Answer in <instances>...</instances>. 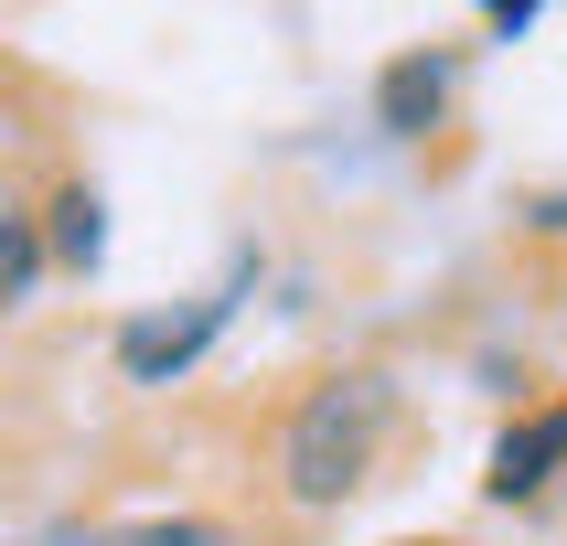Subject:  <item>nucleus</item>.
<instances>
[{
	"mask_svg": "<svg viewBox=\"0 0 567 546\" xmlns=\"http://www.w3.org/2000/svg\"><path fill=\"white\" fill-rule=\"evenodd\" d=\"M118 546H128V536H118Z\"/></svg>",
	"mask_w": 567,
	"mask_h": 546,
	"instance_id": "nucleus-8",
	"label": "nucleus"
},
{
	"mask_svg": "<svg viewBox=\"0 0 567 546\" xmlns=\"http://www.w3.org/2000/svg\"><path fill=\"white\" fill-rule=\"evenodd\" d=\"M450 107V54H396L385 64V86H375V119L396 128V140H417V128Z\"/></svg>",
	"mask_w": 567,
	"mask_h": 546,
	"instance_id": "nucleus-4",
	"label": "nucleus"
},
{
	"mask_svg": "<svg viewBox=\"0 0 567 546\" xmlns=\"http://www.w3.org/2000/svg\"><path fill=\"white\" fill-rule=\"evenodd\" d=\"M557 461H567V408L514 418L504 440H493V472H482V493H493V504H525V493H546V482H557Z\"/></svg>",
	"mask_w": 567,
	"mask_h": 546,
	"instance_id": "nucleus-3",
	"label": "nucleus"
},
{
	"mask_svg": "<svg viewBox=\"0 0 567 546\" xmlns=\"http://www.w3.org/2000/svg\"><path fill=\"white\" fill-rule=\"evenodd\" d=\"M54 257H64V268H96V257H107V204H96L86 183L54 193Z\"/></svg>",
	"mask_w": 567,
	"mask_h": 546,
	"instance_id": "nucleus-5",
	"label": "nucleus"
},
{
	"mask_svg": "<svg viewBox=\"0 0 567 546\" xmlns=\"http://www.w3.org/2000/svg\"><path fill=\"white\" fill-rule=\"evenodd\" d=\"M32 268H43V225H32L22 204L0 193V311H11V300L32 289Z\"/></svg>",
	"mask_w": 567,
	"mask_h": 546,
	"instance_id": "nucleus-6",
	"label": "nucleus"
},
{
	"mask_svg": "<svg viewBox=\"0 0 567 546\" xmlns=\"http://www.w3.org/2000/svg\"><path fill=\"white\" fill-rule=\"evenodd\" d=\"M225 311H236V289H204V300H183V311L128 321V332H118V375H128V385H172L193 353L225 332Z\"/></svg>",
	"mask_w": 567,
	"mask_h": 546,
	"instance_id": "nucleus-2",
	"label": "nucleus"
},
{
	"mask_svg": "<svg viewBox=\"0 0 567 546\" xmlns=\"http://www.w3.org/2000/svg\"><path fill=\"white\" fill-rule=\"evenodd\" d=\"M385 418H396L385 375H332V385H311V396L289 408V429H279V493L300 514H332L343 493H364Z\"/></svg>",
	"mask_w": 567,
	"mask_h": 546,
	"instance_id": "nucleus-1",
	"label": "nucleus"
},
{
	"mask_svg": "<svg viewBox=\"0 0 567 546\" xmlns=\"http://www.w3.org/2000/svg\"><path fill=\"white\" fill-rule=\"evenodd\" d=\"M525 225H536V236H567V193H546V204H536Z\"/></svg>",
	"mask_w": 567,
	"mask_h": 546,
	"instance_id": "nucleus-7",
	"label": "nucleus"
}]
</instances>
